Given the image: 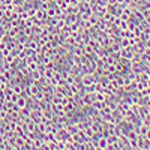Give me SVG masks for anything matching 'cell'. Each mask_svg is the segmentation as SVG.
I'll return each mask as SVG.
<instances>
[{"label": "cell", "instance_id": "obj_1", "mask_svg": "<svg viewBox=\"0 0 150 150\" xmlns=\"http://www.w3.org/2000/svg\"><path fill=\"white\" fill-rule=\"evenodd\" d=\"M96 83H98V80H96V77L93 74H84L81 77V84L84 87H90V86H93Z\"/></svg>", "mask_w": 150, "mask_h": 150}, {"label": "cell", "instance_id": "obj_2", "mask_svg": "<svg viewBox=\"0 0 150 150\" xmlns=\"http://www.w3.org/2000/svg\"><path fill=\"white\" fill-rule=\"evenodd\" d=\"M15 104V107L18 108V110H23V108H27V99H26V96H18L17 98V101L14 102Z\"/></svg>", "mask_w": 150, "mask_h": 150}, {"label": "cell", "instance_id": "obj_3", "mask_svg": "<svg viewBox=\"0 0 150 150\" xmlns=\"http://www.w3.org/2000/svg\"><path fill=\"white\" fill-rule=\"evenodd\" d=\"M96 147H99V149H104V150H107L108 149V141H107V138L105 137H99V138L96 140Z\"/></svg>", "mask_w": 150, "mask_h": 150}, {"label": "cell", "instance_id": "obj_4", "mask_svg": "<svg viewBox=\"0 0 150 150\" xmlns=\"http://www.w3.org/2000/svg\"><path fill=\"white\" fill-rule=\"evenodd\" d=\"M30 75H32V80H33L35 83H38L39 80H42V72H41V69H35V71H32Z\"/></svg>", "mask_w": 150, "mask_h": 150}, {"label": "cell", "instance_id": "obj_5", "mask_svg": "<svg viewBox=\"0 0 150 150\" xmlns=\"http://www.w3.org/2000/svg\"><path fill=\"white\" fill-rule=\"evenodd\" d=\"M44 140H41V138H36V140H33L32 141V144H33V147H36V149H41L42 146H44Z\"/></svg>", "mask_w": 150, "mask_h": 150}, {"label": "cell", "instance_id": "obj_6", "mask_svg": "<svg viewBox=\"0 0 150 150\" xmlns=\"http://www.w3.org/2000/svg\"><path fill=\"white\" fill-rule=\"evenodd\" d=\"M12 90H14V93H17V95H21V93H23V86L17 84V86H15V87H14V89H12Z\"/></svg>", "mask_w": 150, "mask_h": 150}, {"label": "cell", "instance_id": "obj_7", "mask_svg": "<svg viewBox=\"0 0 150 150\" xmlns=\"http://www.w3.org/2000/svg\"><path fill=\"white\" fill-rule=\"evenodd\" d=\"M144 138H146L147 141H150V128L147 129V132H146V135H144Z\"/></svg>", "mask_w": 150, "mask_h": 150}]
</instances>
